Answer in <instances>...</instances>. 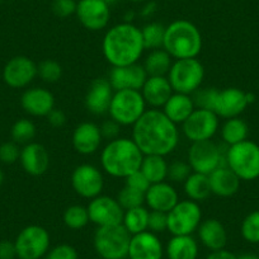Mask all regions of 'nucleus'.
<instances>
[{
    "instance_id": "obj_1",
    "label": "nucleus",
    "mask_w": 259,
    "mask_h": 259,
    "mask_svg": "<svg viewBox=\"0 0 259 259\" xmlns=\"http://www.w3.org/2000/svg\"><path fill=\"white\" fill-rule=\"evenodd\" d=\"M133 139L144 155L166 156L179 144V131L160 109H146L133 126Z\"/></svg>"
},
{
    "instance_id": "obj_2",
    "label": "nucleus",
    "mask_w": 259,
    "mask_h": 259,
    "mask_svg": "<svg viewBox=\"0 0 259 259\" xmlns=\"http://www.w3.org/2000/svg\"><path fill=\"white\" fill-rule=\"evenodd\" d=\"M102 51L112 68L138 64L145 51L141 29L128 22L111 27L103 37Z\"/></svg>"
},
{
    "instance_id": "obj_3",
    "label": "nucleus",
    "mask_w": 259,
    "mask_h": 259,
    "mask_svg": "<svg viewBox=\"0 0 259 259\" xmlns=\"http://www.w3.org/2000/svg\"><path fill=\"white\" fill-rule=\"evenodd\" d=\"M143 159V151L133 139L117 138L108 141L102 150L101 165L108 176L126 179L130 174L140 170Z\"/></svg>"
},
{
    "instance_id": "obj_4",
    "label": "nucleus",
    "mask_w": 259,
    "mask_h": 259,
    "mask_svg": "<svg viewBox=\"0 0 259 259\" xmlns=\"http://www.w3.org/2000/svg\"><path fill=\"white\" fill-rule=\"evenodd\" d=\"M163 49L174 60L196 59L202 50V34L192 22L178 19L165 27Z\"/></svg>"
},
{
    "instance_id": "obj_5",
    "label": "nucleus",
    "mask_w": 259,
    "mask_h": 259,
    "mask_svg": "<svg viewBox=\"0 0 259 259\" xmlns=\"http://www.w3.org/2000/svg\"><path fill=\"white\" fill-rule=\"evenodd\" d=\"M166 78L176 93L192 96L202 85L205 68L197 57L174 60Z\"/></svg>"
},
{
    "instance_id": "obj_6",
    "label": "nucleus",
    "mask_w": 259,
    "mask_h": 259,
    "mask_svg": "<svg viewBox=\"0 0 259 259\" xmlns=\"http://www.w3.org/2000/svg\"><path fill=\"white\" fill-rule=\"evenodd\" d=\"M131 235L122 224L102 226L94 234L93 245L102 259H126Z\"/></svg>"
},
{
    "instance_id": "obj_7",
    "label": "nucleus",
    "mask_w": 259,
    "mask_h": 259,
    "mask_svg": "<svg viewBox=\"0 0 259 259\" xmlns=\"http://www.w3.org/2000/svg\"><path fill=\"white\" fill-rule=\"evenodd\" d=\"M226 165L240 181H254L259 178V145L245 140L236 145L228 146Z\"/></svg>"
},
{
    "instance_id": "obj_8",
    "label": "nucleus",
    "mask_w": 259,
    "mask_h": 259,
    "mask_svg": "<svg viewBox=\"0 0 259 259\" xmlns=\"http://www.w3.org/2000/svg\"><path fill=\"white\" fill-rule=\"evenodd\" d=\"M146 112V103L140 91L114 92L108 113L121 126H134Z\"/></svg>"
},
{
    "instance_id": "obj_9",
    "label": "nucleus",
    "mask_w": 259,
    "mask_h": 259,
    "mask_svg": "<svg viewBox=\"0 0 259 259\" xmlns=\"http://www.w3.org/2000/svg\"><path fill=\"white\" fill-rule=\"evenodd\" d=\"M51 236L39 225H28L19 231L14 240L19 259H41L50 250Z\"/></svg>"
},
{
    "instance_id": "obj_10",
    "label": "nucleus",
    "mask_w": 259,
    "mask_h": 259,
    "mask_svg": "<svg viewBox=\"0 0 259 259\" xmlns=\"http://www.w3.org/2000/svg\"><path fill=\"white\" fill-rule=\"evenodd\" d=\"M226 150H221L212 140L192 143L188 149V164L196 173L208 176L219 166L226 165Z\"/></svg>"
},
{
    "instance_id": "obj_11",
    "label": "nucleus",
    "mask_w": 259,
    "mask_h": 259,
    "mask_svg": "<svg viewBox=\"0 0 259 259\" xmlns=\"http://www.w3.org/2000/svg\"><path fill=\"white\" fill-rule=\"evenodd\" d=\"M166 215L171 235H192L202 223L201 206L192 200L179 201Z\"/></svg>"
},
{
    "instance_id": "obj_12",
    "label": "nucleus",
    "mask_w": 259,
    "mask_h": 259,
    "mask_svg": "<svg viewBox=\"0 0 259 259\" xmlns=\"http://www.w3.org/2000/svg\"><path fill=\"white\" fill-rule=\"evenodd\" d=\"M220 117L212 111L196 108L191 116L182 123L183 135L191 143L211 140L218 133L220 126Z\"/></svg>"
},
{
    "instance_id": "obj_13",
    "label": "nucleus",
    "mask_w": 259,
    "mask_h": 259,
    "mask_svg": "<svg viewBox=\"0 0 259 259\" xmlns=\"http://www.w3.org/2000/svg\"><path fill=\"white\" fill-rule=\"evenodd\" d=\"M71 187L78 196L89 201L93 200L103 192V173L96 165L80 164L71 173Z\"/></svg>"
},
{
    "instance_id": "obj_14",
    "label": "nucleus",
    "mask_w": 259,
    "mask_h": 259,
    "mask_svg": "<svg viewBox=\"0 0 259 259\" xmlns=\"http://www.w3.org/2000/svg\"><path fill=\"white\" fill-rule=\"evenodd\" d=\"M87 208H88L91 223H93L98 228L122 224L124 210L116 198L101 194L98 197L91 200Z\"/></svg>"
},
{
    "instance_id": "obj_15",
    "label": "nucleus",
    "mask_w": 259,
    "mask_h": 259,
    "mask_svg": "<svg viewBox=\"0 0 259 259\" xmlns=\"http://www.w3.org/2000/svg\"><path fill=\"white\" fill-rule=\"evenodd\" d=\"M38 75L37 64L27 56H14L3 69V79L8 87L22 89L28 87Z\"/></svg>"
},
{
    "instance_id": "obj_16",
    "label": "nucleus",
    "mask_w": 259,
    "mask_h": 259,
    "mask_svg": "<svg viewBox=\"0 0 259 259\" xmlns=\"http://www.w3.org/2000/svg\"><path fill=\"white\" fill-rule=\"evenodd\" d=\"M75 16L88 31H102L111 21V7L103 0H79Z\"/></svg>"
},
{
    "instance_id": "obj_17",
    "label": "nucleus",
    "mask_w": 259,
    "mask_h": 259,
    "mask_svg": "<svg viewBox=\"0 0 259 259\" xmlns=\"http://www.w3.org/2000/svg\"><path fill=\"white\" fill-rule=\"evenodd\" d=\"M146 79L148 74L143 65L139 62L127 66H113L108 76V80L114 92L124 91V89L141 91Z\"/></svg>"
},
{
    "instance_id": "obj_18",
    "label": "nucleus",
    "mask_w": 259,
    "mask_h": 259,
    "mask_svg": "<svg viewBox=\"0 0 259 259\" xmlns=\"http://www.w3.org/2000/svg\"><path fill=\"white\" fill-rule=\"evenodd\" d=\"M248 106L246 92L239 88H226L223 91L219 89L212 112L219 117L229 119L240 116Z\"/></svg>"
},
{
    "instance_id": "obj_19",
    "label": "nucleus",
    "mask_w": 259,
    "mask_h": 259,
    "mask_svg": "<svg viewBox=\"0 0 259 259\" xmlns=\"http://www.w3.org/2000/svg\"><path fill=\"white\" fill-rule=\"evenodd\" d=\"M164 246L158 234L146 230L131 236L128 259H163Z\"/></svg>"
},
{
    "instance_id": "obj_20",
    "label": "nucleus",
    "mask_w": 259,
    "mask_h": 259,
    "mask_svg": "<svg viewBox=\"0 0 259 259\" xmlns=\"http://www.w3.org/2000/svg\"><path fill=\"white\" fill-rule=\"evenodd\" d=\"M114 91L111 83L106 78L94 79L89 85L88 92L84 98L87 109L96 116L108 113Z\"/></svg>"
},
{
    "instance_id": "obj_21",
    "label": "nucleus",
    "mask_w": 259,
    "mask_h": 259,
    "mask_svg": "<svg viewBox=\"0 0 259 259\" xmlns=\"http://www.w3.org/2000/svg\"><path fill=\"white\" fill-rule=\"evenodd\" d=\"M19 161L27 174L32 177H41L49 170L50 154L42 144L32 141L21 149Z\"/></svg>"
},
{
    "instance_id": "obj_22",
    "label": "nucleus",
    "mask_w": 259,
    "mask_h": 259,
    "mask_svg": "<svg viewBox=\"0 0 259 259\" xmlns=\"http://www.w3.org/2000/svg\"><path fill=\"white\" fill-rule=\"evenodd\" d=\"M21 106L33 117H46L55 108V97L49 89L34 87L22 94Z\"/></svg>"
},
{
    "instance_id": "obj_23",
    "label": "nucleus",
    "mask_w": 259,
    "mask_h": 259,
    "mask_svg": "<svg viewBox=\"0 0 259 259\" xmlns=\"http://www.w3.org/2000/svg\"><path fill=\"white\" fill-rule=\"evenodd\" d=\"M102 134L101 128L94 122H81L75 127L73 133V138H71V143H73L74 149L76 153L81 154V155H92V154L97 153L101 146Z\"/></svg>"
},
{
    "instance_id": "obj_24",
    "label": "nucleus",
    "mask_w": 259,
    "mask_h": 259,
    "mask_svg": "<svg viewBox=\"0 0 259 259\" xmlns=\"http://www.w3.org/2000/svg\"><path fill=\"white\" fill-rule=\"evenodd\" d=\"M178 202V192L170 183L166 182L151 184L145 193V203L151 211L168 213Z\"/></svg>"
},
{
    "instance_id": "obj_25",
    "label": "nucleus",
    "mask_w": 259,
    "mask_h": 259,
    "mask_svg": "<svg viewBox=\"0 0 259 259\" xmlns=\"http://www.w3.org/2000/svg\"><path fill=\"white\" fill-rule=\"evenodd\" d=\"M140 92L145 99L146 106H150L154 109L163 108L174 93L166 76H148Z\"/></svg>"
},
{
    "instance_id": "obj_26",
    "label": "nucleus",
    "mask_w": 259,
    "mask_h": 259,
    "mask_svg": "<svg viewBox=\"0 0 259 259\" xmlns=\"http://www.w3.org/2000/svg\"><path fill=\"white\" fill-rule=\"evenodd\" d=\"M198 239L203 246L211 251L225 249L228 243V233L221 221L218 219H207L200 224L197 229Z\"/></svg>"
},
{
    "instance_id": "obj_27",
    "label": "nucleus",
    "mask_w": 259,
    "mask_h": 259,
    "mask_svg": "<svg viewBox=\"0 0 259 259\" xmlns=\"http://www.w3.org/2000/svg\"><path fill=\"white\" fill-rule=\"evenodd\" d=\"M208 179L211 192L219 197H231L240 188V178L228 165L219 166L208 174Z\"/></svg>"
},
{
    "instance_id": "obj_28",
    "label": "nucleus",
    "mask_w": 259,
    "mask_h": 259,
    "mask_svg": "<svg viewBox=\"0 0 259 259\" xmlns=\"http://www.w3.org/2000/svg\"><path fill=\"white\" fill-rule=\"evenodd\" d=\"M194 109H196V106H194L192 96L174 92L163 106V113L178 126L191 116Z\"/></svg>"
},
{
    "instance_id": "obj_29",
    "label": "nucleus",
    "mask_w": 259,
    "mask_h": 259,
    "mask_svg": "<svg viewBox=\"0 0 259 259\" xmlns=\"http://www.w3.org/2000/svg\"><path fill=\"white\" fill-rule=\"evenodd\" d=\"M168 259H197L200 246L192 235H173L166 243Z\"/></svg>"
},
{
    "instance_id": "obj_30",
    "label": "nucleus",
    "mask_w": 259,
    "mask_h": 259,
    "mask_svg": "<svg viewBox=\"0 0 259 259\" xmlns=\"http://www.w3.org/2000/svg\"><path fill=\"white\" fill-rule=\"evenodd\" d=\"M183 189L188 200L194 201V202H202L212 194L208 176L196 173V171H192L191 176L187 178V181L183 183Z\"/></svg>"
},
{
    "instance_id": "obj_31",
    "label": "nucleus",
    "mask_w": 259,
    "mask_h": 259,
    "mask_svg": "<svg viewBox=\"0 0 259 259\" xmlns=\"http://www.w3.org/2000/svg\"><path fill=\"white\" fill-rule=\"evenodd\" d=\"M173 64V57L164 49L151 50L145 57L144 69L148 76H166Z\"/></svg>"
},
{
    "instance_id": "obj_32",
    "label": "nucleus",
    "mask_w": 259,
    "mask_h": 259,
    "mask_svg": "<svg viewBox=\"0 0 259 259\" xmlns=\"http://www.w3.org/2000/svg\"><path fill=\"white\" fill-rule=\"evenodd\" d=\"M168 166L165 156L160 155H144L140 170L148 178L150 184L165 182L168 178Z\"/></svg>"
},
{
    "instance_id": "obj_33",
    "label": "nucleus",
    "mask_w": 259,
    "mask_h": 259,
    "mask_svg": "<svg viewBox=\"0 0 259 259\" xmlns=\"http://www.w3.org/2000/svg\"><path fill=\"white\" fill-rule=\"evenodd\" d=\"M249 127L244 119L239 117L229 118L224 122L221 127V138L228 146L236 145L248 140Z\"/></svg>"
},
{
    "instance_id": "obj_34",
    "label": "nucleus",
    "mask_w": 259,
    "mask_h": 259,
    "mask_svg": "<svg viewBox=\"0 0 259 259\" xmlns=\"http://www.w3.org/2000/svg\"><path fill=\"white\" fill-rule=\"evenodd\" d=\"M150 211L144 206L126 210L122 219V225L130 233V235H136L148 230V221Z\"/></svg>"
},
{
    "instance_id": "obj_35",
    "label": "nucleus",
    "mask_w": 259,
    "mask_h": 259,
    "mask_svg": "<svg viewBox=\"0 0 259 259\" xmlns=\"http://www.w3.org/2000/svg\"><path fill=\"white\" fill-rule=\"evenodd\" d=\"M141 36L145 50L163 49L164 36H165V26L159 22H151L141 28Z\"/></svg>"
},
{
    "instance_id": "obj_36",
    "label": "nucleus",
    "mask_w": 259,
    "mask_h": 259,
    "mask_svg": "<svg viewBox=\"0 0 259 259\" xmlns=\"http://www.w3.org/2000/svg\"><path fill=\"white\" fill-rule=\"evenodd\" d=\"M62 221L65 226L71 230H80L84 229L91 220H89L88 208L81 205L69 206L62 215Z\"/></svg>"
},
{
    "instance_id": "obj_37",
    "label": "nucleus",
    "mask_w": 259,
    "mask_h": 259,
    "mask_svg": "<svg viewBox=\"0 0 259 259\" xmlns=\"http://www.w3.org/2000/svg\"><path fill=\"white\" fill-rule=\"evenodd\" d=\"M36 124L28 118H21L16 121L11 130L12 140L16 144H18V145L19 144L27 145V144L32 143L33 139L36 138Z\"/></svg>"
},
{
    "instance_id": "obj_38",
    "label": "nucleus",
    "mask_w": 259,
    "mask_h": 259,
    "mask_svg": "<svg viewBox=\"0 0 259 259\" xmlns=\"http://www.w3.org/2000/svg\"><path fill=\"white\" fill-rule=\"evenodd\" d=\"M117 201L124 211L130 208H135L145 203V193L139 192L128 186H124L117 194Z\"/></svg>"
},
{
    "instance_id": "obj_39",
    "label": "nucleus",
    "mask_w": 259,
    "mask_h": 259,
    "mask_svg": "<svg viewBox=\"0 0 259 259\" xmlns=\"http://www.w3.org/2000/svg\"><path fill=\"white\" fill-rule=\"evenodd\" d=\"M38 68V76L45 83L54 84L61 79L62 68L61 65L52 59H46L37 65Z\"/></svg>"
},
{
    "instance_id": "obj_40",
    "label": "nucleus",
    "mask_w": 259,
    "mask_h": 259,
    "mask_svg": "<svg viewBox=\"0 0 259 259\" xmlns=\"http://www.w3.org/2000/svg\"><path fill=\"white\" fill-rule=\"evenodd\" d=\"M241 236L250 244H259V210L249 213L241 223Z\"/></svg>"
},
{
    "instance_id": "obj_41",
    "label": "nucleus",
    "mask_w": 259,
    "mask_h": 259,
    "mask_svg": "<svg viewBox=\"0 0 259 259\" xmlns=\"http://www.w3.org/2000/svg\"><path fill=\"white\" fill-rule=\"evenodd\" d=\"M192 168L188 161L174 160L168 166V178L173 183H184L192 174Z\"/></svg>"
},
{
    "instance_id": "obj_42",
    "label": "nucleus",
    "mask_w": 259,
    "mask_h": 259,
    "mask_svg": "<svg viewBox=\"0 0 259 259\" xmlns=\"http://www.w3.org/2000/svg\"><path fill=\"white\" fill-rule=\"evenodd\" d=\"M218 91V88H200L198 91L194 92V93L192 94V98H193L196 108L212 111Z\"/></svg>"
},
{
    "instance_id": "obj_43",
    "label": "nucleus",
    "mask_w": 259,
    "mask_h": 259,
    "mask_svg": "<svg viewBox=\"0 0 259 259\" xmlns=\"http://www.w3.org/2000/svg\"><path fill=\"white\" fill-rule=\"evenodd\" d=\"M78 251L70 244H59L47 251L45 259H78Z\"/></svg>"
},
{
    "instance_id": "obj_44",
    "label": "nucleus",
    "mask_w": 259,
    "mask_h": 259,
    "mask_svg": "<svg viewBox=\"0 0 259 259\" xmlns=\"http://www.w3.org/2000/svg\"><path fill=\"white\" fill-rule=\"evenodd\" d=\"M78 2L75 0H54L51 4L52 13L59 18H68L76 13Z\"/></svg>"
},
{
    "instance_id": "obj_45",
    "label": "nucleus",
    "mask_w": 259,
    "mask_h": 259,
    "mask_svg": "<svg viewBox=\"0 0 259 259\" xmlns=\"http://www.w3.org/2000/svg\"><path fill=\"white\" fill-rule=\"evenodd\" d=\"M148 230L154 234L164 233L168 230V215L160 211H150L148 221Z\"/></svg>"
},
{
    "instance_id": "obj_46",
    "label": "nucleus",
    "mask_w": 259,
    "mask_h": 259,
    "mask_svg": "<svg viewBox=\"0 0 259 259\" xmlns=\"http://www.w3.org/2000/svg\"><path fill=\"white\" fill-rule=\"evenodd\" d=\"M21 149L14 141H8L0 145V161L4 164H14L19 160Z\"/></svg>"
},
{
    "instance_id": "obj_47",
    "label": "nucleus",
    "mask_w": 259,
    "mask_h": 259,
    "mask_svg": "<svg viewBox=\"0 0 259 259\" xmlns=\"http://www.w3.org/2000/svg\"><path fill=\"white\" fill-rule=\"evenodd\" d=\"M124 186H128L131 187V188L136 189V191L146 193V191H148L149 187H150L151 184L150 182L148 181V178L141 173V170H138L135 171V173L130 174V176L124 179Z\"/></svg>"
},
{
    "instance_id": "obj_48",
    "label": "nucleus",
    "mask_w": 259,
    "mask_h": 259,
    "mask_svg": "<svg viewBox=\"0 0 259 259\" xmlns=\"http://www.w3.org/2000/svg\"><path fill=\"white\" fill-rule=\"evenodd\" d=\"M99 128H101L102 138L106 139V140L111 141V140H114V139L119 138V133H121V124L117 123V122L113 121L112 118L104 121L103 123L99 126Z\"/></svg>"
},
{
    "instance_id": "obj_49",
    "label": "nucleus",
    "mask_w": 259,
    "mask_h": 259,
    "mask_svg": "<svg viewBox=\"0 0 259 259\" xmlns=\"http://www.w3.org/2000/svg\"><path fill=\"white\" fill-rule=\"evenodd\" d=\"M47 122L51 124L55 128H60L66 123V114L61 111V109L54 108L49 114L46 116Z\"/></svg>"
},
{
    "instance_id": "obj_50",
    "label": "nucleus",
    "mask_w": 259,
    "mask_h": 259,
    "mask_svg": "<svg viewBox=\"0 0 259 259\" xmlns=\"http://www.w3.org/2000/svg\"><path fill=\"white\" fill-rule=\"evenodd\" d=\"M17 256L14 241L2 240L0 241V259H14Z\"/></svg>"
},
{
    "instance_id": "obj_51",
    "label": "nucleus",
    "mask_w": 259,
    "mask_h": 259,
    "mask_svg": "<svg viewBox=\"0 0 259 259\" xmlns=\"http://www.w3.org/2000/svg\"><path fill=\"white\" fill-rule=\"evenodd\" d=\"M206 259H238V256L226 249H220V250L211 251Z\"/></svg>"
},
{
    "instance_id": "obj_52",
    "label": "nucleus",
    "mask_w": 259,
    "mask_h": 259,
    "mask_svg": "<svg viewBox=\"0 0 259 259\" xmlns=\"http://www.w3.org/2000/svg\"><path fill=\"white\" fill-rule=\"evenodd\" d=\"M155 11H156V4L154 3V2H150V3H146V6L143 8V11H141V16L150 17L155 13Z\"/></svg>"
},
{
    "instance_id": "obj_53",
    "label": "nucleus",
    "mask_w": 259,
    "mask_h": 259,
    "mask_svg": "<svg viewBox=\"0 0 259 259\" xmlns=\"http://www.w3.org/2000/svg\"><path fill=\"white\" fill-rule=\"evenodd\" d=\"M238 259H259V256L256 255V254H253V253H245V254H241V255H239Z\"/></svg>"
},
{
    "instance_id": "obj_54",
    "label": "nucleus",
    "mask_w": 259,
    "mask_h": 259,
    "mask_svg": "<svg viewBox=\"0 0 259 259\" xmlns=\"http://www.w3.org/2000/svg\"><path fill=\"white\" fill-rule=\"evenodd\" d=\"M103 2L106 4H108L109 7H112V6H114V4H116L117 2H118V0H103Z\"/></svg>"
},
{
    "instance_id": "obj_55",
    "label": "nucleus",
    "mask_w": 259,
    "mask_h": 259,
    "mask_svg": "<svg viewBox=\"0 0 259 259\" xmlns=\"http://www.w3.org/2000/svg\"><path fill=\"white\" fill-rule=\"evenodd\" d=\"M3 181H4V173H3V170L0 169V184L3 183Z\"/></svg>"
},
{
    "instance_id": "obj_56",
    "label": "nucleus",
    "mask_w": 259,
    "mask_h": 259,
    "mask_svg": "<svg viewBox=\"0 0 259 259\" xmlns=\"http://www.w3.org/2000/svg\"><path fill=\"white\" fill-rule=\"evenodd\" d=\"M131 3H143V2H146V0H128Z\"/></svg>"
},
{
    "instance_id": "obj_57",
    "label": "nucleus",
    "mask_w": 259,
    "mask_h": 259,
    "mask_svg": "<svg viewBox=\"0 0 259 259\" xmlns=\"http://www.w3.org/2000/svg\"><path fill=\"white\" fill-rule=\"evenodd\" d=\"M0 3H2V0H0Z\"/></svg>"
}]
</instances>
